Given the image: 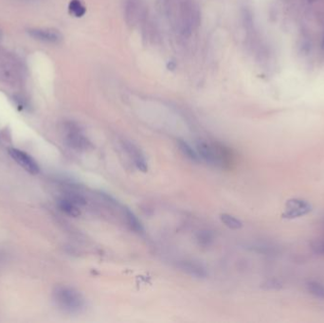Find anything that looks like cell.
Wrapping results in <instances>:
<instances>
[{
	"mask_svg": "<svg viewBox=\"0 0 324 323\" xmlns=\"http://www.w3.org/2000/svg\"><path fill=\"white\" fill-rule=\"evenodd\" d=\"M312 211V205L303 199L292 198L286 201L285 209L283 213L284 219H295L302 217Z\"/></svg>",
	"mask_w": 324,
	"mask_h": 323,
	"instance_id": "4",
	"label": "cell"
},
{
	"mask_svg": "<svg viewBox=\"0 0 324 323\" xmlns=\"http://www.w3.org/2000/svg\"><path fill=\"white\" fill-rule=\"evenodd\" d=\"M70 14L75 17H81L85 13V8L80 0H71L69 5Z\"/></svg>",
	"mask_w": 324,
	"mask_h": 323,
	"instance_id": "15",
	"label": "cell"
},
{
	"mask_svg": "<svg viewBox=\"0 0 324 323\" xmlns=\"http://www.w3.org/2000/svg\"><path fill=\"white\" fill-rule=\"evenodd\" d=\"M197 241L200 246L208 247L213 242V235L208 231H200L197 233Z\"/></svg>",
	"mask_w": 324,
	"mask_h": 323,
	"instance_id": "14",
	"label": "cell"
},
{
	"mask_svg": "<svg viewBox=\"0 0 324 323\" xmlns=\"http://www.w3.org/2000/svg\"><path fill=\"white\" fill-rule=\"evenodd\" d=\"M8 153L12 160L25 169L28 173L32 174H38L40 173V167L38 163L35 162L32 156H30L26 152L16 148H9Z\"/></svg>",
	"mask_w": 324,
	"mask_h": 323,
	"instance_id": "5",
	"label": "cell"
},
{
	"mask_svg": "<svg viewBox=\"0 0 324 323\" xmlns=\"http://www.w3.org/2000/svg\"><path fill=\"white\" fill-rule=\"evenodd\" d=\"M220 219L223 224H225L231 230H240L243 228V223L229 213H223L220 215Z\"/></svg>",
	"mask_w": 324,
	"mask_h": 323,
	"instance_id": "13",
	"label": "cell"
},
{
	"mask_svg": "<svg viewBox=\"0 0 324 323\" xmlns=\"http://www.w3.org/2000/svg\"><path fill=\"white\" fill-rule=\"evenodd\" d=\"M53 301L60 310L77 314L85 307V300L83 296L76 289L69 286H57L52 293Z\"/></svg>",
	"mask_w": 324,
	"mask_h": 323,
	"instance_id": "2",
	"label": "cell"
},
{
	"mask_svg": "<svg viewBox=\"0 0 324 323\" xmlns=\"http://www.w3.org/2000/svg\"><path fill=\"white\" fill-rule=\"evenodd\" d=\"M177 267L191 277L197 279H205L208 276L207 269L198 262H195L192 260H184L180 261L177 265Z\"/></svg>",
	"mask_w": 324,
	"mask_h": 323,
	"instance_id": "7",
	"label": "cell"
},
{
	"mask_svg": "<svg viewBox=\"0 0 324 323\" xmlns=\"http://www.w3.org/2000/svg\"><path fill=\"white\" fill-rule=\"evenodd\" d=\"M28 34L35 40L46 43H59L62 40V35L53 29H31Z\"/></svg>",
	"mask_w": 324,
	"mask_h": 323,
	"instance_id": "8",
	"label": "cell"
},
{
	"mask_svg": "<svg viewBox=\"0 0 324 323\" xmlns=\"http://www.w3.org/2000/svg\"><path fill=\"white\" fill-rule=\"evenodd\" d=\"M306 289L315 298L324 300V285L321 283L310 281L306 283Z\"/></svg>",
	"mask_w": 324,
	"mask_h": 323,
	"instance_id": "12",
	"label": "cell"
},
{
	"mask_svg": "<svg viewBox=\"0 0 324 323\" xmlns=\"http://www.w3.org/2000/svg\"><path fill=\"white\" fill-rule=\"evenodd\" d=\"M197 151L201 161L214 167L227 168L232 164V152L220 143L199 140L197 144Z\"/></svg>",
	"mask_w": 324,
	"mask_h": 323,
	"instance_id": "1",
	"label": "cell"
},
{
	"mask_svg": "<svg viewBox=\"0 0 324 323\" xmlns=\"http://www.w3.org/2000/svg\"><path fill=\"white\" fill-rule=\"evenodd\" d=\"M66 198L70 199V201H72L73 203H75L76 205H78L79 207H81V206H85L86 205V200L85 198L82 197L80 194H76V193H69L67 196H66Z\"/></svg>",
	"mask_w": 324,
	"mask_h": 323,
	"instance_id": "16",
	"label": "cell"
},
{
	"mask_svg": "<svg viewBox=\"0 0 324 323\" xmlns=\"http://www.w3.org/2000/svg\"><path fill=\"white\" fill-rule=\"evenodd\" d=\"M122 212L123 218L126 221V224L131 231H133L138 234L144 233V227H143L142 223L139 221V218L135 215V213L133 211H131L126 207H122Z\"/></svg>",
	"mask_w": 324,
	"mask_h": 323,
	"instance_id": "9",
	"label": "cell"
},
{
	"mask_svg": "<svg viewBox=\"0 0 324 323\" xmlns=\"http://www.w3.org/2000/svg\"><path fill=\"white\" fill-rule=\"evenodd\" d=\"M177 147L180 151V153L185 157L186 159H188L189 161L193 162H201L200 157L197 153V149L195 150L188 142H186L185 140L183 139H178L177 140Z\"/></svg>",
	"mask_w": 324,
	"mask_h": 323,
	"instance_id": "11",
	"label": "cell"
},
{
	"mask_svg": "<svg viewBox=\"0 0 324 323\" xmlns=\"http://www.w3.org/2000/svg\"><path fill=\"white\" fill-rule=\"evenodd\" d=\"M122 146L123 150L127 153L129 158L131 159L136 168L142 173H146L148 171V163L145 159V156L139 147L129 140H122Z\"/></svg>",
	"mask_w": 324,
	"mask_h": 323,
	"instance_id": "6",
	"label": "cell"
},
{
	"mask_svg": "<svg viewBox=\"0 0 324 323\" xmlns=\"http://www.w3.org/2000/svg\"><path fill=\"white\" fill-rule=\"evenodd\" d=\"M66 129V143L71 149L87 151L93 147L92 143L81 132L80 127L74 122H68Z\"/></svg>",
	"mask_w": 324,
	"mask_h": 323,
	"instance_id": "3",
	"label": "cell"
},
{
	"mask_svg": "<svg viewBox=\"0 0 324 323\" xmlns=\"http://www.w3.org/2000/svg\"><path fill=\"white\" fill-rule=\"evenodd\" d=\"M265 287L269 289H278L281 287V283L276 280H269L265 283Z\"/></svg>",
	"mask_w": 324,
	"mask_h": 323,
	"instance_id": "17",
	"label": "cell"
},
{
	"mask_svg": "<svg viewBox=\"0 0 324 323\" xmlns=\"http://www.w3.org/2000/svg\"><path fill=\"white\" fill-rule=\"evenodd\" d=\"M57 206L60 210H62L64 213H66L70 217H78L81 215L80 207L66 197L59 199Z\"/></svg>",
	"mask_w": 324,
	"mask_h": 323,
	"instance_id": "10",
	"label": "cell"
}]
</instances>
